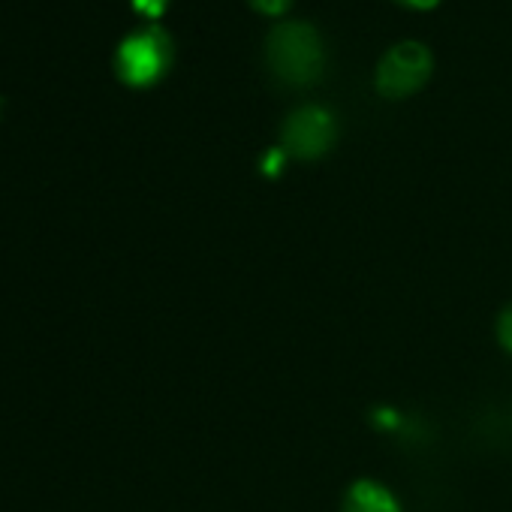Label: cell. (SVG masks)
<instances>
[{
    "instance_id": "8992f818",
    "label": "cell",
    "mask_w": 512,
    "mask_h": 512,
    "mask_svg": "<svg viewBox=\"0 0 512 512\" xmlns=\"http://www.w3.org/2000/svg\"><path fill=\"white\" fill-rule=\"evenodd\" d=\"M494 338H497L500 350L512 356V302L506 308H500L497 323H494Z\"/></svg>"
},
{
    "instance_id": "277c9868",
    "label": "cell",
    "mask_w": 512,
    "mask_h": 512,
    "mask_svg": "<svg viewBox=\"0 0 512 512\" xmlns=\"http://www.w3.org/2000/svg\"><path fill=\"white\" fill-rule=\"evenodd\" d=\"M335 142H338V118L332 115V109H326L320 103L293 109L281 124L284 154L296 157L302 163L326 157Z\"/></svg>"
},
{
    "instance_id": "ba28073f",
    "label": "cell",
    "mask_w": 512,
    "mask_h": 512,
    "mask_svg": "<svg viewBox=\"0 0 512 512\" xmlns=\"http://www.w3.org/2000/svg\"><path fill=\"white\" fill-rule=\"evenodd\" d=\"M166 4H169V0H133V7H136L142 16H151V19H157V16L166 10Z\"/></svg>"
},
{
    "instance_id": "6da1fadb",
    "label": "cell",
    "mask_w": 512,
    "mask_h": 512,
    "mask_svg": "<svg viewBox=\"0 0 512 512\" xmlns=\"http://www.w3.org/2000/svg\"><path fill=\"white\" fill-rule=\"evenodd\" d=\"M269 70L296 88L314 85L326 73V43L311 22H281L266 37Z\"/></svg>"
},
{
    "instance_id": "9c48e42d",
    "label": "cell",
    "mask_w": 512,
    "mask_h": 512,
    "mask_svg": "<svg viewBox=\"0 0 512 512\" xmlns=\"http://www.w3.org/2000/svg\"><path fill=\"white\" fill-rule=\"evenodd\" d=\"M398 4L413 7V10H431V7H437V4H440V0H398Z\"/></svg>"
},
{
    "instance_id": "5b68a950",
    "label": "cell",
    "mask_w": 512,
    "mask_h": 512,
    "mask_svg": "<svg viewBox=\"0 0 512 512\" xmlns=\"http://www.w3.org/2000/svg\"><path fill=\"white\" fill-rule=\"evenodd\" d=\"M338 512H404V506L386 482L374 476H359L344 488Z\"/></svg>"
},
{
    "instance_id": "3957f363",
    "label": "cell",
    "mask_w": 512,
    "mask_h": 512,
    "mask_svg": "<svg viewBox=\"0 0 512 512\" xmlns=\"http://www.w3.org/2000/svg\"><path fill=\"white\" fill-rule=\"evenodd\" d=\"M434 73V55L419 40H398L389 46L374 70V88L380 97L401 100L425 88Z\"/></svg>"
},
{
    "instance_id": "7a4b0ae2",
    "label": "cell",
    "mask_w": 512,
    "mask_h": 512,
    "mask_svg": "<svg viewBox=\"0 0 512 512\" xmlns=\"http://www.w3.org/2000/svg\"><path fill=\"white\" fill-rule=\"evenodd\" d=\"M172 58H175L172 37L163 28L148 25L118 43L115 73L130 88H151L154 82H160L169 73Z\"/></svg>"
},
{
    "instance_id": "52a82bcc",
    "label": "cell",
    "mask_w": 512,
    "mask_h": 512,
    "mask_svg": "<svg viewBox=\"0 0 512 512\" xmlns=\"http://www.w3.org/2000/svg\"><path fill=\"white\" fill-rule=\"evenodd\" d=\"M247 4L263 16H284L293 7V0H247Z\"/></svg>"
}]
</instances>
